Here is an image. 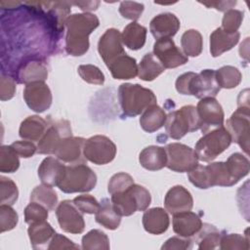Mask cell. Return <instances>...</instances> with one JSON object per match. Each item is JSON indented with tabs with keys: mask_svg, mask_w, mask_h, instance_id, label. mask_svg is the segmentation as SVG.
Instances as JSON below:
<instances>
[{
	"mask_svg": "<svg viewBox=\"0 0 250 250\" xmlns=\"http://www.w3.org/2000/svg\"><path fill=\"white\" fill-rule=\"evenodd\" d=\"M100 24L97 16L91 13L73 14L64 22L66 27L65 51L68 55L78 57L89 49V35Z\"/></svg>",
	"mask_w": 250,
	"mask_h": 250,
	"instance_id": "cell-1",
	"label": "cell"
},
{
	"mask_svg": "<svg viewBox=\"0 0 250 250\" xmlns=\"http://www.w3.org/2000/svg\"><path fill=\"white\" fill-rule=\"evenodd\" d=\"M118 98L123 113L129 117H135L156 104L154 93L140 84H121L118 89Z\"/></svg>",
	"mask_w": 250,
	"mask_h": 250,
	"instance_id": "cell-2",
	"label": "cell"
},
{
	"mask_svg": "<svg viewBox=\"0 0 250 250\" xmlns=\"http://www.w3.org/2000/svg\"><path fill=\"white\" fill-rule=\"evenodd\" d=\"M150 202L149 191L137 184H133L123 191L111 194V203L120 216H131L137 211H146Z\"/></svg>",
	"mask_w": 250,
	"mask_h": 250,
	"instance_id": "cell-3",
	"label": "cell"
},
{
	"mask_svg": "<svg viewBox=\"0 0 250 250\" xmlns=\"http://www.w3.org/2000/svg\"><path fill=\"white\" fill-rule=\"evenodd\" d=\"M97 184L96 173L85 163L66 165L62 180L58 188L65 193L87 192Z\"/></svg>",
	"mask_w": 250,
	"mask_h": 250,
	"instance_id": "cell-4",
	"label": "cell"
},
{
	"mask_svg": "<svg viewBox=\"0 0 250 250\" xmlns=\"http://www.w3.org/2000/svg\"><path fill=\"white\" fill-rule=\"evenodd\" d=\"M164 126L168 136L174 140H180L188 133L199 130L200 120L196 107L184 105L180 109L170 112Z\"/></svg>",
	"mask_w": 250,
	"mask_h": 250,
	"instance_id": "cell-5",
	"label": "cell"
},
{
	"mask_svg": "<svg viewBox=\"0 0 250 250\" xmlns=\"http://www.w3.org/2000/svg\"><path fill=\"white\" fill-rule=\"evenodd\" d=\"M231 144V137L224 127H218L205 133L195 145L198 160L210 162L225 151Z\"/></svg>",
	"mask_w": 250,
	"mask_h": 250,
	"instance_id": "cell-6",
	"label": "cell"
},
{
	"mask_svg": "<svg viewBox=\"0 0 250 250\" xmlns=\"http://www.w3.org/2000/svg\"><path fill=\"white\" fill-rule=\"evenodd\" d=\"M83 154L86 160L97 165H104L114 159L116 146L106 136L96 135L85 140Z\"/></svg>",
	"mask_w": 250,
	"mask_h": 250,
	"instance_id": "cell-7",
	"label": "cell"
},
{
	"mask_svg": "<svg viewBox=\"0 0 250 250\" xmlns=\"http://www.w3.org/2000/svg\"><path fill=\"white\" fill-rule=\"evenodd\" d=\"M226 129L231 137V142L236 143L248 154L250 133L249 105H239L227 120Z\"/></svg>",
	"mask_w": 250,
	"mask_h": 250,
	"instance_id": "cell-8",
	"label": "cell"
},
{
	"mask_svg": "<svg viewBox=\"0 0 250 250\" xmlns=\"http://www.w3.org/2000/svg\"><path fill=\"white\" fill-rule=\"evenodd\" d=\"M167 155L166 167L174 172H188L198 164L195 150L184 144L172 143L165 147Z\"/></svg>",
	"mask_w": 250,
	"mask_h": 250,
	"instance_id": "cell-9",
	"label": "cell"
},
{
	"mask_svg": "<svg viewBox=\"0 0 250 250\" xmlns=\"http://www.w3.org/2000/svg\"><path fill=\"white\" fill-rule=\"evenodd\" d=\"M72 136L70 123L61 119L51 123L37 145V152L40 154H55L62 139Z\"/></svg>",
	"mask_w": 250,
	"mask_h": 250,
	"instance_id": "cell-10",
	"label": "cell"
},
{
	"mask_svg": "<svg viewBox=\"0 0 250 250\" xmlns=\"http://www.w3.org/2000/svg\"><path fill=\"white\" fill-rule=\"evenodd\" d=\"M197 114L200 120V130L207 133L224 126V110L215 98H203L197 104Z\"/></svg>",
	"mask_w": 250,
	"mask_h": 250,
	"instance_id": "cell-11",
	"label": "cell"
},
{
	"mask_svg": "<svg viewBox=\"0 0 250 250\" xmlns=\"http://www.w3.org/2000/svg\"><path fill=\"white\" fill-rule=\"evenodd\" d=\"M56 216L61 229L68 233H82L85 229L83 213L72 200H63L56 209Z\"/></svg>",
	"mask_w": 250,
	"mask_h": 250,
	"instance_id": "cell-12",
	"label": "cell"
},
{
	"mask_svg": "<svg viewBox=\"0 0 250 250\" xmlns=\"http://www.w3.org/2000/svg\"><path fill=\"white\" fill-rule=\"evenodd\" d=\"M153 55L165 68H175L188 62V57L171 38H161L153 45Z\"/></svg>",
	"mask_w": 250,
	"mask_h": 250,
	"instance_id": "cell-13",
	"label": "cell"
},
{
	"mask_svg": "<svg viewBox=\"0 0 250 250\" xmlns=\"http://www.w3.org/2000/svg\"><path fill=\"white\" fill-rule=\"evenodd\" d=\"M220 90L213 69H204L199 73H193L188 85V95L197 99L215 98Z\"/></svg>",
	"mask_w": 250,
	"mask_h": 250,
	"instance_id": "cell-14",
	"label": "cell"
},
{
	"mask_svg": "<svg viewBox=\"0 0 250 250\" xmlns=\"http://www.w3.org/2000/svg\"><path fill=\"white\" fill-rule=\"evenodd\" d=\"M23 99L27 106L38 113L44 112L52 104V93L48 85L42 81L26 84Z\"/></svg>",
	"mask_w": 250,
	"mask_h": 250,
	"instance_id": "cell-15",
	"label": "cell"
},
{
	"mask_svg": "<svg viewBox=\"0 0 250 250\" xmlns=\"http://www.w3.org/2000/svg\"><path fill=\"white\" fill-rule=\"evenodd\" d=\"M98 51L106 65L118 57L126 54L123 48L121 33L115 28L106 29L99 40Z\"/></svg>",
	"mask_w": 250,
	"mask_h": 250,
	"instance_id": "cell-16",
	"label": "cell"
},
{
	"mask_svg": "<svg viewBox=\"0 0 250 250\" xmlns=\"http://www.w3.org/2000/svg\"><path fill=\"white\" fill-rule=\"evenodd\" d=\"M84 143L85 139L81 137H66L61 142L55 155L62 162L69 165L85 163L86 158L83 154Z\"/></svg>",
	"mask_w": 250,
	"mask_h": 250,
	"instance_id": "cell-17",
	"label": "cell"
},
{
	"mask_svg": "<svg viewBox=\"0 0 250 250\" xmlns=\"http://www.w3.org/2000/svg\"><path fill=\"white\" fill-rule=\"evenodd\" d=\"M164 206L166 211L172 215L190 211L193 206V198L191 193L183 186H174L165 195Z\"/></svg>",
	"mask_w": 250,
	"mask_h": 250,
	"instance_id": "cell-18",
	"label": "cell"
},
{
	"mask_svg": "<svg viewBox=\"0 0 250 250\" xmlns=\"http://www.w3.org/2000/svg\"><path fill=\"white\" fill-rule=\"evenodd\" d=\"M48 77L46 62L39 59H31L21 62L16 74L18 83L29 84L32 82H44Z\"/></svg>",
	"mask_w": 250,
	"mask_h": 250,
	"instance_id": "cell-19",
	"label": "cell"
},
{
	"mask_svg": "<svg viewBox=\"0 0 250 250\" xmlns=\"http://www.w3.org/2000/svg\"><path fill=\"white\" fill-rule=\"evenodd\" d=\"M179 19L172 13H162L155 16L149 23V30L154 38H171L180 28Z\"/></svg>",
	"mask_w": 250,
	"mask_h": 250,
	"instance_id": "cell-20",
	"label": "cell"
},
{
	"mask_svg": "<svg viewBox=\"0 0 250 250\" xmlns=\"http://www.w3.org/2000/svg\"><path fill=\"white\" fill-rule=\"evenodd\" d=\"M65 167L66 165L60 159L53 156L46 157L38 168V176L41 183L50 187H58L63 178Z\"/></svg>",
	"mask_w": 250,
	"mask_h": 250,
	"instance_id": "cell-21",
	"label": "cell"
},
{
	"mask_svg": "<svg viewBox=\"0 0 250 250\" xmlns=\"http://www.w3.org/2000/svg\"><path fill=\"white\" fill-rule=\"evenodd\" d=\"M173 216V230L179 236L192 237L202 227V221L196 213L186 211Z\"/></svg>",
	"mask_w": 250,
	"mask_h": 250,
	"instance_id": "cell-22",
	"label": "cell"
},
{
	"mask_svg": "<svg viewBox=\"0 0 250 250\" xmlns=\"http://www.w3.org/2000/svg\"><path fill=\"white\" fill-rule=\"evenodd\" d=\"M142 221L146 231L156 235L165 232L170 224L168 213L161 207H154L146 210Z\"/></svg>",
	"mask_w": 250,
	"mask_h": 250,
	"instance_id": "cell-23",
	"label": "cell"
},
{
	"mask_svg": "<svg viewBox=\"0 0 250 250\" xmlns=\"http://www.w3.org/2000/svg\"><path fill=\"white\" fill-rule=\"evenodd\" d=\"M240 33L238 31L229 33L222 29V27L216 28L210 35V53L216 58L223 53L232 49L239 41Z\"/></svg>",
	"mask_w": 250,
	"mask_h": 250,
	"instance_id": "cell-24",
	"label": "cell"
},
{
	"mask_svg": "<svg viewBox=\"0 0 250 250\" xmlns=\"http://www.w3.org/2000/svg\"><path fill=\"white\" fill-rule=\"evenodd\" d=\"M140 164L146 170L157 171L166 166L167 155L164 147L149 146L145 147L139 155Z\"/></svg>",
	"mask_w": 250,
	"mask_h": 250,
	"instance_id": "cell-25",
	"label": "cell"
},
{
	"mask_svg": "<svg viewBox=\"0 0 250 250\" xmlns=\"http://www.w3.org/2000/svg\"><path fill=\"white\" fill-rule=\"evenodd\" d=\"M106 66L110 70L112 77L115 79L127 80L135 78L138 75L137 62L127 54L118 57Z\"/></svg>",
	"mask_w": 250,
	"mask_h": 250,
	"instance_id": "cell-26",
	"label": "cell"
},
{
	"mask_svg": "<svg viewBox=\"0 0 250 250\" xmlns=\"http://www.w3.org/2000/svg\"><path fill=\"white\" fill-rule=\"evenodd\" d=\"M27 233L33 249H41L48 247L47 244L50 243L56 232L48 222L41 221L30 224L27 229Z\"/></svg>",
	"mask_w": 250,
	"mask_h": 250,
	"instance_id": "cell-27",
	"label": "cell"
},
{
	"mask_svg": "<svg viewBox=\"0 0 250 250\" xmlns=\"http://www.w3.org/2000/svg\"><path fill=\"white\" fill-rule=\"evenodd\" d=\"M47 128L48 124L45 119L38 115H31L21 123L19 135L23 140L36 142L42 138Z\"/></svg>",
	"mask_w": 250,
	"mask_h": 250,
	"instance_id": "cell-28",
	"label": "cell"
},
{
	"mask_svg": "<svg viewBox=\"0 0 250 250\" xmlns=\"http://www.w3.org/2000/svg\"><path fill=\"white\" fill-rule=\"evenodd\" d=\"M146 28L137 21L127 24L121 34L123 44L131 50H140L144 47L146 39Z\"/></svg>",
	"mask_w": 250,
	"mask_h": 250,
	"instance_id": "cell-29",
	"label": "cell"
},
{
	"mask_svg": "<svg viewBox=\"0 0 250 250\" xmlns=\"http://www.w3.org/2000/svg\"><path fill=\"white\" fill-rule=\"evenodd\" d=\"M166 113L164 109L158 106L156 104L148 106L140 117V125L144 131L147 133H153L159 130L166 121Z\"/></svg>",
	"mask_w": 250,
	"mask_h": 250,
	"instance_id": "cell-30",
	"label": "cell"
},
{
	"mask_svg": "<svg viewBox=\"0 0 250 250\" xmlns=\"http://www.w3.org/2000/svg\"><path fill=\"white\" fill-rule=\"evenodd\" d=\"M96 222L107 229H116L121 223V216L115 211L111 200L104 198L95 216Z\"/></svg>",
	"mask_w": 250,
	"mask_h": 250,
	"instance_id": "cell-31",
	"label": "cell"
},
{
	"mask_svg": "<svg viewBox=\"0 0 250 250\" xmlns=\"http://www.w3.org/2000/svg\"><path fill=\"white\" fill-rule=\"evenodd\" d=\"M165 67L152 53L146 54L138 65V76L144 81H152L163 73Z\"/></svg>",
	"mask_w": 250,
	"mask_h": 250,
	"instance_id": "cell-32",
	"label": "cell"
},
{
	"mask_svg": "<svg viewBox=\"0 0 250 250\" xmlns=\"http://www.w3.org/2000/svg\"><path fill=\"white\" fill-rule=\"evenodd\" d=\"M210 186L215 187H231L235 185L231 179L226 162H213L206 165Z\"/></svg>",
	"mask_w": 250,
	"mask_h": 250,
	"instance_id": "cell-33",
	"label": "cell"
},
{
	"mask_svg": "<svg viewBox=\"0 0 250 250\" xmlns=\"http://www.w3.org/2000/svg\"><path fill=\"white\" fill-rule=\"evenodd\" d=\"M196 234L197 247L200 250H212L217 248L222 236L219 229L210 224H202L201 229Z\"/></svg>",
	"mask_w": 250,
	"mask_h": 250,
	"instance_id": "cell-34",
	"label": "cell"
},
{
	"mask_svg": "<svg viewBox=\"0 0 250 250\" xmlns=\"http://www.w3.org/2000/svg\"><path fill=\"white\" fill-rule=\"evenodd\" d=\"M229 173L233 180V182L236 184L248 175L249 173V160L246 156L242 155L239 152L232 153L226 161Z\"/></svg>",
	"mask_w": 250,
	"mask_h": 250,
	"instance_id": "cell-35",
	"label": "cell"
},
{
	"mask_svg": "<svg viewBox=\"0 0 250 250\" xmlns=\"http://www.w3.org/2000/svg\"><path fill=\"white\" fill-rule=\"evenodd\" d=\"M30 201L39 203L52 211L58 205V195L52 187L42 184L33 188L30 194Z\"/></svg>",
	"mask_w": 250,
	"mask_h": 250,
	"instance_id": "cell-36",
	"label": "cell"
},
{
	"mask_svg": "<svg viewBox=\"0 0 250 250\" xmlns=\"http://www.w3.org/2000/svg\"><path fill=\"white\" fill-rule=\"evenodd\" d=\"M181 45L187 57L199 56L203 47V40L200 32L196 29H188L185 31L181 38Z\"/></svg>",
	"mask_w": 250,
	"mask_h": 250,
	"instance_id": "cell-37",
	"label": "cell"
},
{
	"mask_svg": "<svg viewBox=\"0 0 250 250\" xmlns=\"http://www.w3.org/2000/svg\"><path fill=\"white\" fill-rule=\"evenodd\" d=\"M216 80L220 88L232 89L239 85L242 79L241 72L238 68L231 65H225L215 70Z\"/></svg>",
	"mask_w": 250,
	"mask_h": 250,
	"instance_id": "cell-38",
	"label": "cell"
},
{
	"mask_svg": "<svg viewBox=\"0 0 250 250\" xmlns=\"http://www.w3.org/2000/svg\"><path fill=\"white\" fill-rule=\"evenodd\" d=\"M82 248L85 250H108L109 239L100 229H92L82 237Z\"/></svg>",
	"mask_w": 250,
	"mask_h": 250,
	"instance_id": "cell-39",
	"label": "cell"
},
{
	"mask_svg": "<svg viewBox=\"0 0 250 250\" xmlns=\"http://www.w3.org/2000/svg\"><path fill=\"white\" fill-rule=\"evenodd\" d=\"M20 167L19 154L12 146L0 147V171L2 173H14Z\"/></svg>",
	"mask_w": 250,
	"mask_h": 250,
	"instance_id": "cell-40",
	"label": "cell"
},
{
	"mask_svg": "<svg viewBox=\"0 0 250 250\" xmlns=\"http://www.w3.org/2000/svg\"><path fill=\"white\" fill-rule=\"evenodd\" d=\"M220 249L222 250H248L249 249V239L238 233H226L222 234L220 244Z\"/></svg>",
	"mask_w": 250,
	"mask_h": 250,
	"instance_id": "cell-41",
	"label": "cell"
},
{
	"mask_svg": "<svg viewBox=\"0 0 250 250\" xmlns=\"http://www.w3.org/2000/svg\"><path fill=\"white\" fill-rule=\"evenodd\" d=\"M19 197L17 185L9 178L0 177V201L1 204L13 205Z\"/></svg>",
	"mask_w": 250,
	"mask_h": 250,
	"instance_id": "cell-42",
	"label": "cell"
},
{
	"mask_svg": "<svg viewBox=\"0 0 250 250\" xmlns=\"http://www.w3.org/2000/svg\"><path fill=\"white\" fill-rule=\"evenodd\" d=\"M78 74L80 77L90 84L102 85L104 82V75L102 70L93 64H82L78 66Z\"/></svg>",
	"mask_w": 250,
	"mask_h": 250,
	"instance_id": "cell-43",
	"label": "cell"
},
{
	"mask_svg": "<svg viewBox=\"0 0 250 250\" xmlns=\"http://www.w3.org/2000/svg\"><path fill=\"white\" fill-rule=\"evenodd\" d=\"M243 16V12L239 10L230 9L227 11L222 20V29L229 33L236 32L242 23Z\"/></svg>",
	"mask_w": 250,
	"mask_h": 250,
	"instance_id": "cell-44",
	"label": "cell"
},
{
	"mask_svg": "<svg viewBox=\"0 0 250 250\" xmlns=\"http://www.w3.org/2000/svg\"><path fill=\"white\" fill-rule=\"evenodd\" d=\"M19 221L18 213L8 204L0 205V230L1 232L13 229Z\"/></svg>",
	"mask_w": 250,
	"mask_h": 250,
	"instance_id": "cell-45",
	"label": "cell"
},
{
	"mask_svg": "<svg viewBox=\"0 0 250 250\" xmlns=\"http://www.w3.org/2000/svg\"><path fill=\"white\" fill-rule=\"evenodd\" d=\"M188 177L189 182L198 188L206 189L211 188L206 165L203 166L197 164L194 168L188 172Z\"/></svg>",
	"mask_w": 250,
	"mask_h": 250,
	"instance_id": "cell-46",
	"label": "cell"
},
{
	"mask_svg": "<svg viewBox=\"0 0 250 250\" xmlns=\"http://www.w3.org/2000/svg\"><path fill=\"white\" fill-rule=\"evenodd\" d=\"M48 218V209L39 203L30 201L24 209V221L30 225L35 222L46 221Z\"/></svg>",
	"mask_w": 250,
	"mask_h": 250,
	"instance_id": "cell-47",
	"label": "cell"
},
{
	"mask_svg": "<svg viewBox=\"0 0 250 250\" xmlns=\"http://www.w3.org/2000/svg\"><path fill=\"white\" fill-rule=\"evenodd\" d=\"M133 184H134V180L129 174L120 172V173L114 174L110 178L107 185V190L110 194H113V193L125 190Z\"/></svg>",
	"mask_w": 250,
	"mask_h": 250,
	"instance_id": "cell-48",
	"label": "cell"
},
{
	"mask_svg": "<svg viewBox=\"0 0 250 250\" xmlns=\"http://www.w3.org/2000/svg\"><path fill=\"white\" fill-rule=\"evenodd\" d=\"M144 4L133 2V1H123L119 5L120 15L128 20L133 21L139 20L144 12Z\"/></svg>",
	"mask_w": 250,
	"mask_h": 250,
	"instance_id": "cell-49",
	"label": "cell"
},
{
	"mask_svg": "<svg viewBox=\"0 0 250 250\" xmlns=\"http://www.w3.org/2000/svg\"><path fill=\"white\" fill-rule=\"evenodd\" d=\"M74 205L84 214H96L100 208L98 200L90 194H81L76 196L73 200Z\"/></svg>",
	"mask_w": 250,
	"mask_h": 250,
	"instance_id": "cell-50",
	"label": "cell"
},
{
	"mask_svg": "<svg viewBox=\"0 0 250 250\" xmlns=\"http://www.w3.org/2000/svg\"><path fill=\"white\" fill-rule=\"evenodd\" d=\"M1 87H0V100L8 101L11 100L16 93V81L9 75L4 73L1 74Z\"/></svg>",
	"mask_w": 250,
	"mask_h": 250,
	"instance_id": "cell-51",
	"label": "cell"
},
{
	"mask_svg": "<svg viewBox=\"0 0 250 250\" xmlns=\"http://www.w3.org/2000/svg\"><path fill=\"white\" fill-rule=\"evenodd\" d=\"M192 247V240L190 237L173 236L165 241L161 246L162 250H184L190 249Z\"/></svg>",
	"mask_w": 250,
	"mask_h": 250,
	"instance_id": "cell-52",
	"label": "cell"
},
{
	"mask_svg": "<svg viewBox=\"0 0 250 250\" xmlns=\"http://www.w3.org/2000/svg\"><path fill=\"white\" fill-rule=\"evenodd\" d=\"M11 146L19 154V156L23 158H29L33 156L35 152H37V146L31 141H16Z\"/></svg>",
	"mask_w": 250,
	"mask_h": 250,
	"instance_id": "cell-53",
	"label": "cell"
},
{
	"mask_svg": "<svg viewBox=\"0 0 250 250\" xmlns=\"http://www.w3.org/2000/svg\"><path fill=\"white\" fill-rule=\"evenodd\" d=\"M49 250H57V249H79L80 246L75 244L73 241L68 239L62 234L55 233L53 238L51 239L48 247Z\"/></svg>",
	"mask_w": 250,
	"mask_h": 250,
	"instance_id": "cell-54",
	"label": "cell"
},
{
	"mask_svg": "<svg viewBox=\"0 0 250 250\" xmlns=\"http://www.w3.org/2000/svg\"><path fill=\"white\" fill-rule=\"evenodd\" d=\"M194 72H186L182 75H180L177 80H176V90L182 94V95H188V85H189V81L192 77Z\"/></svg>",
	"mask_w": 250,
	"mask_h": 250,
	"instance_id": "cell-55",
	"label": "cell"
},
{
	"mask_svg": "<svg viewBox=\"0 0 250 250\" xmlns=\"http://www.w3.org/2000/svg\"><path fill=\"white\" fill-rule=\"evenodd\" d=\"M201 3L209 8L214 7L216 10L227 12L230 10L233 6H235L236 1H219V2H211V3H207V2H201Z\"/></svg>",
	"mask_w": 250,
	"mask_h": 250,
	"instance_id": "cell-56",
	"label": "cell"
},
{
	"mask_svg": "<svg viewBox=\"0 0 250 250\" xmlns=\"http://www.w3.org/2000/svg\"><path fill=\"white\" fill-rule=\"evenodd\" d=\"M71 4L75 5V6H78L80 7V9L82 11H84L85 13L89 12V11H94V10H97L99 5H100V2L99 1H82V2H72Z\"/></svg>",
	"mask_w": 250,
	"mask_h": 250,
	"instance_id": "cell-57",
	"label": "cell"
}]
</instances>
